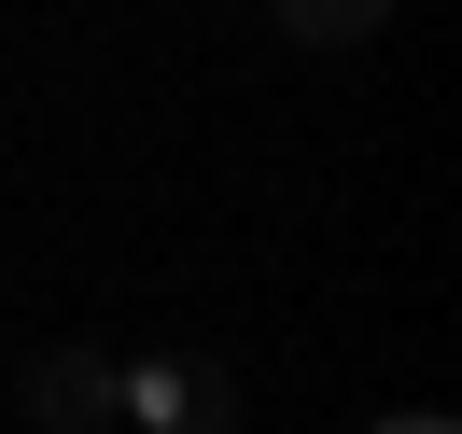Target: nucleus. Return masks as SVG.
Returning <instances> with one entry per match:
<instances>
[{
	"label": "nucleus",
	"mask_w": 462,
	"mask_h": 434,
	"mask_svg": "<svg viewBox=\"0 0 462 434\" xmlns=\"http://www.w3.org/2000/svg\"><path fill=\"white\" fill-rule=\"evenodd\" d=\"M253 392H238L225 350H141L113 365V434H238Z\"/></svg>",
	"instance_id": "f257e3e1"
},
{
	"label": "nucleus",
	"mask_w": 462,
	"mask_h": 434,
	"mask_svg": "<svg viewBox=\"0 0 462 434\" xmlns=\"http://www.w3.org/2000/svg\"><path fill=\"white\" fill-rule=\"evenodd\" d=\"M378 434H448V420H434V406H406V420H378Z\"/></svg>",
	"instance_id": "20e7f679"
},
{
	"label": "nucleus",
	"mask_w": 462,
	"mask_h": 434,
	"mask_svg": "<svg viewBox=\"0 0 462 434\" xmlns=\"http://www.w3.org/2000/svg\"><path fill=\"white\" fill-rule=\"evenodd\" d=\"M14 406L42 434H113V350H29L14 365Z\"/></svg>",
	"instance_id": "f03ea898"
},
{
	"label": "nucleus",
	"mask_w": 462,
	"mask_h": 434,
	"mask_svg": "<svg viewBox=\"0 0 462 434\" xmlns=\"http://www.w3.org/2000/svg\"><path fill=\"white\" fill-rule=\"evenodd\" d=\"M266 14H281L294 42H378L393 29V0H266Z\"/></svg>",
	"instance_id": "7ed1b4c3"
}]
</instances>
